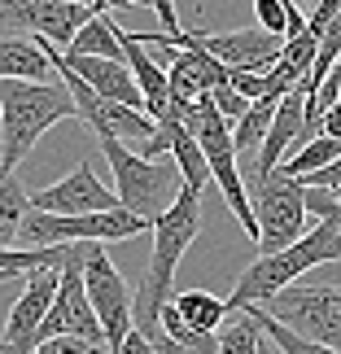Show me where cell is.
<instances>
[{"mask_svg":"<svg viewBox=\"0 0 341 354\" xmlns=\"http://www.w3.org/2000/svg\"><path fill=\"white\" fill-rule=\"evenodd\" d=\"M254 18H258V31L284 39V0H254Z\"/></svg>","mask_w":341,"mask_h":354,"instance_id":"25","label":"cell"},{"mask_svg":"<svg viewBox=\"0 0 341 354\" xmlns=\"http://www.w3.org/2000/svg\"><path fill=\"white\" fill-rule=\"evenodd\" d=\"M105 346H92L84 337H48V342H39L31 354H101Z\"/></svg>","mask_w":341,"mask_h":354,"instance_id":"26","label":"cell"},{"mask_svg":"<svg viewBox=\"0 0 341 354\" xmlns=\"http://www.w3.org/2000/svg\"><path fill=\"white\" fill-rule=\"evenodd\" d=\"M149 227H154V250H149L145 280L131 289V328L140 337H158V310L171 302L175 267L188 254V245L201 236V197L193 188H180Z\"/></svg>","mask_w":341,"mask_h":354,"instance_id":"1","label":"cell"},{"mask_svg":"<svg viewBox=\"0 0 341 354\" xmlns=\"http://www.w3.org/2000/svg\"><path fill=\"white\" fill-rule=\"evenodd\" d=\"M289 180H293V175H289ZM297 184H306V188H337V193H341V162H329V167H320L311 175H297Z\"/></svg>","mask_w":341,"mask_h":354,"instance_id":"27","label":"cell"},{"mask_svg":"<svg viewBox=\"0 0 341 354\" xmlns=\"http://www.w3.org/2000/svg\"><path fill=\"white\" fill-rule=\"evenodd\" d=\"M48 75H53V66L35 39L0 35V79H35V84H44Z\"/></svg>","mask_w":341,"mask_h":354,"instance_id":"14","label":"cell"},{"mask_svg":"<svg viewBox=\"0 0 341 354\" xmlns=\"http://www.w3.org/2000/svg\"><path fill=\"white\" fill-rule=\"evenodd\" d=\"M31 193L22 188L18 175H0V250L18 245V227H22V214L31 210Z\"/></svg>","mask_w":341,"mask_h":354,"instance_id":"20","label":"cell"},{"mask_svg":"<svg viewBox=\"0 0 341 354\" xmlns=\"http://www.w3.org/2000/svg\"><path fill=\"white\" fill-rule=\"evenodd\" d=\"M79 280H84V293H88L92 310H97L105 350H114L122 337L131 333V289H127V280L118 276V267L110 263L105 245L88 241V254H84V267H79Z\"/></svg>","mask_w":341,"mask_h":354,"instance_id":"7","label":"cell"},{"mask_svg":"<svg viewBox=\"0 0 341 354\" xmlns=\"http://www.w3.org/2000/svg\"><path fill=\"white\" fill-rule=\"evenodd\" d=\"M9 280H13V276H0V284H9Z\"/></svg>","mask_w":341,"mask_h":354,"instance_id":"32","label":"cell"},{"mask_svg":"<svg viewBox=\"0 0 341 354\" xmlns=\"http://www.w3.org/2000/svg\"><path fill=\"white\" fill-rule=\"evenodd\" d=\"M171 306H175V315H180L188 328H197V333H214L228 319V302L214 297V293H206V289H188L180 297H171Z\"/></svg>","mask_w":341,"mask_h":354,"instance_id":"17","label":"cell"},{"mask_svg":"<svg viewBox=\"0 0 341 354\" xmlns=\"http://www.w3.org/2000/svg\"><path fill=\"white\" fill-rule=\"evenodd\" d=\"M62 271L57 267H39L26 271V289L18 293V302L9 306L5 319V337H0V354H31L39 346V324L48 315V302L57 293Z\"/></svg>","mask_w":341,"mask_h":354,"instance_id":"8","label":"cell"},{"mask_svg":"<svg viewBox=\"0 0 341 354\" xmlns=\"http://www.w3.org/2000/svg\"><path fill=\"white\" fill-rule=\"evenodd\" d=\"M329 162H341V140H333V136H311L306 145H297L293 153H284L280 158V175H311V171H320V167H329Z\"/></svg>","mask_w":341,"mask_h":354,"instance_id":"18","label":"cell"},{"mask_svg":"<svg viewBox=\"0 0 341 354\" xmlns=\"http://www.w3.org/2000/svg\"><path fill=\"white\" fill-rule=\"evenodd\" d=\"M75 118L71 92L62 84L35 79H0V167L13 175L53 122Z\"/></svg>","mask_w":341,"mask_h":354,"instance_id":"3","label":"cell"},{"mask_svg":"<svg viewBox=\"0 0 341 354\" xmlns=\"http://www.w3.org/2000/svg\"><path fill=\"white\" fill-rule=\"evenodd\" d=\"M263 310L289 333L341 354V284H284L263 302Z\"/></svg>","mask_w":341,"mask_h":354,"instance_id":"6","label":"cell"},{"mask_svg":"<svg viewBox=\"0 0 341 354\" xmlns=\"http://www.w3.org/2000/svg\"><path fill=\"white\" fill-rule=\"evenodd\" d=\"M276 101L280 97H258V101H250V110L232 122V149H237V158L254 153V149L263 145V136L271 127V114H276Z\"/></svg>","mask_w":341,"mask_h":354,"instance_id":"19","label":"cell"},{"mask_svg":"<svg viewBox=\"0 0 341 354\" xmlns=\"http://www.w3.org/2000/svg\"><path fill=\"white\" fill-rule=\"evenodd\" d=\"M62 53L71 57H105V62H122V44H118V22L110 13H97L79 26V35L66 44Z\"/></svg>","mask_w":341,"mask_h":354,"instance_id":"15","label":"cell"},{"mask_svg":"<svg viewBox=\"0 0 341 354\" xmlns=\"http://www.w3.org/2000/svg\"><path fill=\"white\" fill-rule=\"evenodd\" d=\"M250 315L258 319V328H263V337L271 346H276V354H337V350H329V346H320V342H306V337H297V333H289L280 319H271L263 306H245Z\"/></svg>","mask_w":341,"mask_h":354,"instance_id":"21","label":"cell"},{"mask_svg":"<svg viewBox=\"0 0 341 354\" xmlns=\"http://www.w3.org/2000/svg\"><path fill=\"white\" fill-rule=\"evenodd\" d=\"M149 346H154V354H197V350H188V346H180V342H171L162 328H158V337H149Z\"/></svg>","mask_w":341,"mask_h":354,"instance_id":"31","label":"cell"},{"mask_svg":"<svg viewBox=\"0 0 341 354\" xmlns=\"http://www.w3.org/2000/svg\"><path fill=\"white\" fill-rule=\"evenodd\" d=\"M250 193V214H254V245L258 254H276L284 245H293L306 232V210H302V184L289 180L280 171L254 175L245 180Z\"/></svg>","mask_w":341,"mask_h":354,"instance_id":"5","label":"cell"},{"mask_svg":"<svg viewBox=\"0 0 341 354\" xmlns=\"http://www.w3.org/2000/svg\"><path fill=\"white\" fill-rule=\"evenodd\" d=\"M302 210L315 219H341V197L337 188H306L302 184Z\"/></svg>","mask_w":341,"mask_h":354,"instance_id":"24","label":"cell"},{"mask_svg":"<svg viewBox=\"0 0 341 354\" xmlns=\"http://www.w3.org/2000/svg\"><path fill=\"white\" fill-rule=\"evenodd\" d=\"M158 48H167L162 71H167L171 105H175V101H197V97H206L214 84H223V79H228V66H219L210 53H201L197 44H158Z\"/></svg>","mask_w":341,"mask_h":354,"instance_id":"11","label":"cell"},{"mask_svg":"<svg viewBox=\"0 0 341 354\" xmlns=\"http://www.w3.org/2000/svg\"><path fill=\"white\" fill-rule=\"evenodd\" d=\"M101 153H105V162H110L118 206L131 210L136 219H145V223H154L158 214L175 201V193L184 188V180H180V171H175L171 158L149 162L140 153H131L127 140H118V136H101Z\"/></svg>","mask_w":341,"mask_h":354,"instance_id":"4","label":"cell"},{"mask_svg":"<svg viewBox=\"0 0 341 354\" xmlns=\"http://www.w3.org/2000/svg\"><path fill=\"white\" fill-rule=\"evenodd\" d=\"M118 44H122V66L131 71L136 88H140V101H145V114L162 122V118H175L171 110V88H167V71L145 53V44H136L131 31H122L118 26Z\"/></svg>","mask_w":341,"mask_h":354,"instance_id":"13","label":"cell"},{"mask_svg":"<svg viewBox=\"0 0 341 354\" xmlns=\"http://www.w3.org/2000/svg\"><path fill=\"white\" fill-rule=\"evenodd\" d=\"M320 263H341V219H320L293 245H284L276 254H258L254 263L241 271V280L232 284V297H223V302H228V310L263 306L271 293H280L284 284H297Z\"/></svg>","mask_w":341,"mask_h":354,"instance_id":"2","label":"cell"},{"mask_svg":"<svg viewBox=\"0 0 341 354\" xmlns=\"http://www.w3.org/2000/svg\"><path fill=\"white\" fill-rule=\"evenodd\" d=\"M302 118H306V92L302 84L289 88L284 97L276 101V114H271V127L263 136V145L254 149L258 162H254V175H267V171H276L280 167V158L284 153H293L297 145H302Z\"/></svg>","mask_w":341,"mask_h":354,"instance_id":"12","label":"cell"},{"mask_svg":"<svg viewBox=\"0 0 341 354\" xmlns=\"http://www.w3.org/2000/svg\"><path fill=\"white\" fill-rule=\"evenodd\" d=\"M206 97H210L214 114H219V118L228 122V127H232V122H237V118H241L245 110H250V101H245L241 92H232V84H228V79H223V84H214V88L206 92Z\"/></svg>","mask_w":341,"mask_h":354,"instance_id":"23","label":"cell"},{"mask_svg":"<svg viewBox=\"0 0 341 354\" xmlns=\"http://www.w3.org/2000/svg\"><path fill=\"white\" fill-rule=\"evenodd\" d=\"M110 354H154V346H149V337H140V333H127V337H122V342L110 350Z\"/></svg>","mask_w":341,"mask_h":354,"instance_id":"29","label":"cell"},{"mask_svg":"<svg viewBox=\"0 0 341 354\" xmlns=\"http://www.w3.org/2000/svg\"><path fill=\"white\" fill-rule=\"evenodd\" d=\"M149 9L158 13V22H162V39H175L184 31L180 26V13H175V0H149Z\"/></svg>","mask_w":341,"mask_h":354,"instance_id":"28","label":"cell"},{"mask_svg":"<svg viewBox=\"0 0 341 354\" xmlns=\"http://www.w3.org/2000/svg\"><path fill=\"white\" fill-rule=\"evenodd\" d=\"M214 354H267V337L250 310H228V319L214 328Z\"/></svg>","mask_w":341,"mask_h":354,"instance_id":"16","label":"cell"},{"mask_svg":"<svg viewBox=\"0 0 341 354\" xmlns=\"http://www.w3.org/2000/svg\"><path fill=\"white\" fill-rule=\"evenodd\" d=\"M280 62L289 66L293 75L306 79V75H311V62H315V39H311L306 31H302V35H289V39L280 44Z\"/></svg>","mask_w":341,"mask_h":354,"instance_id":"22","label":"cell"},{"mask_svg":"<svg viewBox=\"0 0 341 354\" xmlns=\"http://www.w3.org/2000/svg\"><path fill=\"white\" fill-rule=\"evenodd\" d=\"M48 337H84L92 346H105L101 337V324H97V310H92L88 293H84V280H79V267H66L62 280H57V293L48 302V315L39 324V342Z\"/></svg>","mask_w":341,"mask_h":354,"instance_id":"9","label":"cell"},{"mask_svg":"<svg viewBox=\"0 0 341 354\" xmlns=\"http://www.w3.org/2000/svg\"><path fill=\"white\" fill-rule=\"evenodd\" d=\"M26 201H31V210H44V214H97V210L118 206L114 188H105L97 180V167H92V162H79L66 180L39 188V193H31Z\"/></svg>","mask_w":341,"mask_h":354,"instance_id":"10","label":"cell"},{"mask_svg":"<svg viewBox=\"0 0 341 354\" xmlns=\"http://www.w3.org/2000/svg\"><path fill=\"white\" fill-rule=\"evenodd\" d=\"M320 127H324V136H333V140H341V101H333L329 110L320 114Z\"/></svg>","mask_w":341,"mask_h":354,"instance_id":"30","label":"cell"}]
</instances>
